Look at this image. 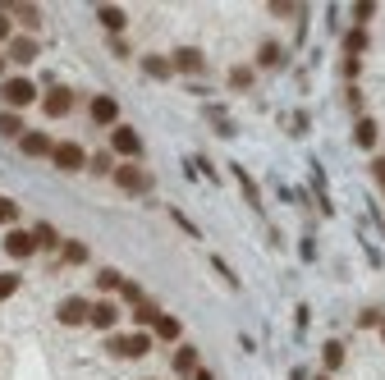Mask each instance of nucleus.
<instances>
[{
  "label": "nucleus",
  "mask_w": 385,
  "mask_h": 380,
  "mask_svg": "<svg viewBox=\"0 0 385 380\" xmlns=\"http://www.w3.org/2000/svg\"><path fill=\"white\" fill-rule=\"evenodd\" d=\"M106 348L115 353V358H147V353H152V335H147V330H133V335H110Z\"/></svg>",
  "instance_id": "f257e3e1"
},
{
  "label": "nucleus",
  "mask_w": 385,
  "mask_h": 380,
  "mask_svg": "<svg viewBox=\"0 0 385 380\" xmlns=\"http://www.w3.org/2000/svg\"><path fill=\"white\" fill-rule=\"evenodd\" d=\"M5 106H14V110H23V106H33L37 101V83L33 78H5Z\"/></svg>",
  "instance_id": "f03ea898"
},
{
  "label": "nucleus",
  "mask_w": 385,
  "mask_h": 380,
  "mask_svg": "<svg viewBox=\"0 0 385 380\" xmlns=\"http://www.w3.org/2000/svg\"><path fill=\"white\" fill-rule=\"evenodd\" d=\"M5 257H14V261L37 257V234L33 229H10V234H5Z\"/></svg>",
  "instance_id": "7ed1b4c3"
},
{
  "label": "nucleus",
  "mask_w": 385,
  "mask_h": 380,
  "mask_svg": "<svg viewBox=\"0 0 385 380\" xmlns=\"http://www.w3.org/2000/svg\"><path fill=\"white\" fill-rule=\"evenodd\" d=\"M110 152H115V156H129V161H138V156H143V138H138V129L120 124V129L110 133Z\"/></svg>",
  "instance_id": "20e7f679"
},
{
  "label": "nucleus",
  "mask_w": 385,
  "mask_h": 380,
  "mask_svg": "<svg viewBox=\"0 0 385 380\" xmlns=\"http://www.w3.org/2000/svg\"><path fill=\"white\" fill-rule=\"evenodd\" d=\"M115 184H120L124 193H147V188H152V174L138 170V165H115Z\"/></svg>",
  "instance_id": "39448f33"
},
{
  "label": "nucleus",
  "mask_w": 385,
  "mask_h": 380,
  "mask_svg": "<svg viewBox=\"0 0 385 380\" xmlns=\"http://www.w3.org/2000/svg\"><path fill=\"white\" fill-rule=\"evenodd\" d=\"M55 316H60V326H88L92 303H88V298H65V303L55 307Z\"/></svg>",
  "instance_id": "423d86ee"
},
{
  "label": "nucleus",
  "mask_w": 385,
  "mask_h": 380,
  "mask_svg": "<svg viewBox=\"0 0 385 380\" xmlns=\"http://www.w3.org/2000/svg\"><path fill=\"white\" fill-rule=\"evenodd\" d=\"M51 161L60 165V170H83V165H88V152H83L78 142H55Z\"/></svg>",
  "instance_id": "0eeeda50"
},
{
  "label": "nucleus",
  "mask_w": 385,
  "mask_h": 380,
  "mask_svg": "<svg viewBox=\"0 0 385 380\" xmlns=\"http://www.w3.org/2000/svg\"><path fill=\"white\" fill-rule=\"evenodd\" d=\"M170 65H175V74H202V69H207V60H202L198 46H179V51L170 55Z\"/></svg>",
  "instance_id": "6e6552de"
},
{
  "label": "nucleus",
  "mask_w": 385,
  "mask_h": 380,
  "mask_svg": "<svg viewBox=\"0 0 385 380\" xmlns=\"http://www.w3.org/2000/svg\"><path fill=\"white\" fill-rule=\"evenodd\" d=\"M42 110L51 115V120H60V115H69V110H74V92H69V87H51V92L42 97Z\"/></svg>",
  "instance_id": "1a4fd4ad"
},
{
  "label": "nucleus",
  "mask_w": 385,
  "mask_h": 380,
  "mask_svg": "<svg viewBox=\"0 0 385 380\" xmlns=\"http://www.w3.org/2000/svg\"><path fill=\"white\" fill-rule=\"evenodd\" d=\"M92 124H101V129L115 124V129H120V101L115 97H92Z\"/></svg>",
  "instance_id": "9d476101"
},
{
  "label": "nucleus",
  "mask_w": 385,
  "mask_h": 380,
  "mask_svg": "<svg viewBox=\"0 0 385 380\" xmlns=\"http://www.w3.org/2000/svg\"><path fill=\"white\" fill-rule=\"evenodd\" d=\"M19 147H23V156H51L55 152V142L46 138V133H33V129L19 138Z\"/></svg>",
  "instance_id": "9b49d317"
},
{
  "label": "nucleus",
  "mask_w": 385,
  "mask_h": 380,
  "mask_svg": "<svg viewBox=\"0 0 385 380\" xmlns=\"http://www.w3.org/2000/svg\"><path fill=\"white\" fill-rule=\"evenodd\" d=\"M115 321H120V307H115V303H92L88 326H97V330H115Z\"/></svg>",
  "instance_id": "f8f14e48"
},
{
  "label": "nucleus",
  "mask_w": 385,
  "mask_h": 380,
  "mask_svg": "<svg viewBox=\"0 0 385 380\" xmlns=\"http://www.w3.org/2000/svg\"><path fill=\"white\" fill-rule=\"evenodd\" d=\"M0 10H5V14H14V19H19L23 28H37V23H42L37 5H19V0H0Z\"/></svg>",
  "instance_id": "ddd939ff"
},
{
  "label": "nucleus",
  "mask_w": 385,
  "mask_h": 380,
  "mask_svg": "<svg viewBox=\"0 0 385 380\" xmlns=\"http://www.w3.org/2000/svg\"><path fill=\"white\" fill-rule=\"evenodd\" d=\"M10 60L14 65H33L37 60V42L33 37H10Z\"/></svg>",
  "instance_id": "4468645a"
},
{
  "label": "nucleus",
  "mask_w": 385,
  "mask_h": 380,
  "mask_svg": "<svg viewBox=\"0 0 385 380\" xmlns=\"http://www.w3.org/2000/svg\"><path fill=\"white\" fill-rule=\"evenodd\" d=\"M97 19H101V28H110V33L120 37V33H124V23H129V14H124L120 5H101V10H97Z\"/></svg>",
  "instance_id": "2eb2a0df"
},
{
  "label": "nucleus",
  "mask_w": 385,
  "mask_h": 380,
  "mask_svg": "<svg viewBox=\"0 0 385 380\" xmlns=\"http://www.w3.org/2000/svg\"><path fill=\"white\" fill-rule=\"evenodd\" d=\"M152 330H156V339H170V344H179V335H184L179 316H165V312L156 316V326H152Z\"/></svg>",
  "instance_id": "dca6fc26"
},
{
  "label": "nucleus",
  "mask_w": 385,
  "mask_h": 380,
  "mask_svg": "<svg viewBox=\"0 0 385 380\" xmlns=\"http://www.w3.org/2000/svg\"><path fill=\"white\" fill-rule=\"evenodd\" d=\"M143 69H147V78H170L175 74V65H170L165 55H143Z\"/></svg>",
  "instance_id": "f3484780"
},
{
  "label": "nucleus",
  "mask_w": 385,
  "mask_h": 380,
  "mask_svg": "<svg viewBox=\"0 0 385 380\" xmlns=\"http://www.w3.org/2000/svg\"><path fill=\"white\" fill-rule=\"evenodd\" d=\"M0 133H5V138H23V120H19V110H0Z\"/></svg>",
  "instance_id": "a211bd4d"
},
{
  "label": "nucleus",
  "mask_w": 385,
  "mask_h": 380,
  "mask_svg": "<svg viewBox=\"0 0 385 380\" xmlns=\"http://www.w3.org/2000/svg\"><path fill=\"white\" fill-rule=\"evenodd\" d=\"M175 371H179V376H193V371H198V348H179V353H175Z\"/></svg>",
  "instance_id": "6ab92c4d"
},
{
  "label": "nucleus",
  "mask_w": 385,
  "mask_h": 380,
  "mask_svg": "<svg viewBox=\"0 0 385 380\" xmlns=\"http://www.w3.org/2000/svg\"><path fill=\"white\" fill-rule=\"evenodd\" d=\"M156 316H161V307H156L152 303V298H143V303H138V307H133V321H138V326H156Z\"/></svg>",
  "instance_id": "aec40b11"
},
{
  "label": "nucleus",
  "mask_w": 385,
  "mask_h": 380,
  "mask_svg": "<svg viewBox=\"0 0 385 380\" xmlns=\"http://www.w3.org/2000/svg\"><path fill=\"white\" fill-rule=\"evenodd\" d=\"M321 362H326V371H340L344 367V344H340V339H330V344L321 348Z\"/></svg>",
  "instance_id": "412c9836"
},
{
  "label": "nucleus",
  "mask_w": 385,
  "mask_h": 380,
  "mask_svg": "<svg viewBox=\"0 0 385 380\" xmlns=\"http://www.w3.org/2000/svg\"><path fill=\"white\" fill-rule=\"evenodd\" d=\"M60 257H65L69 266H83V261H88V248H83V243H74V239H69V243H60Z\"/></svg>",
  "instance_id": "4be33fe9"
},
{
  "label": "nucleus",
  "mask_w": 385,
  "mask_h": 380,
  "mask_svg": "<svg viewBox=\"0 0 385 380\" xmlns=\"http://www.w3.org/2000/svg\"><path fill=\"white\" fill-rule=\"evenodd\" d=\"M344 51H349L353 60H358V51H367V28H353V33L344 37Z\"/></svg>",
  "instance_id": "5701e85b"
},
{
  "label": "nucleus",
  "mask_w": 385,
  "mask_h": 380,
  "mask_svg": "<svg viewBox=\"0 0 385 380\" xmlns=\"http://www.w3.org/2000/svg\"><path fill=\"white\" fill-rule=\"evenodd\" d=\"M353 138H358V147H376V124H372V120H358Z\"/></svg>",
  "instance_id": "b1692460"
},
{
  "label": "nucleus",
  "mask_w": 385,
  "mask_h": 380,
  "mask_svg": "<svg viewBox=\"0 0 385 380\" xmlns=\"http://www.w3.org/2000/svg\"><path fill=\"white\" fill-rule=\"evenodd\" d=\"M37 248H60V234H55V225H37Z\"/></svg>",
  "instance_id": "393cba45"
},
{
  "label": "nucleus",
  "mask_w": 385,
  "mask_h": 380,
  "mask_svg": "<svg viewBox=\"0 0 385 380\" xmlns=\"http://www.w3.org/2000/svg\"><path fill=\"white\" fill-rule=\"evenodd\" d=\"M97 289H106V294H110V289H124L120 271H110V266H106V271H97Z\"/></svg>",
  "instance_id": "a878e982"
},
{
  "label": "nucleus",
  "mask_w": 385,
  "mask_h": 380,
  "mask_svg": "<svg viewBox=\"0 0 385 380\" xmlns=\"http://www.w3.org/2000/svg\"><path fill=\"white\" fill-rule=\"evenodd\" d=\"M14 294H19V275H14V271H0V303L14 298Z\"/></svg>",
  "instance_id": "bb28decb"
},
{
  "label": "nucleus",
  "mask_w": 385,
  "mask_h": 380,
  "mask_svg": "<svg viewBox=\"0 0 385 380\" xmlns=\"http://www.w3.org/2000/svg\"><path fill=\"white\" fill-rule=\"evenodd\" d=\"M285 60V51H280V42H262V65L271 69V65H280Z\"/></svg>",
  "instance_id": "cd10ccee"
},
{
  "label": "nucleus",
  "mask_w": 385,
  "mask_h": 380,
  "mask_svg": "<svg viewBox=\"0 0 385 380\" xmlns=\"http://www.w3.org/2000/svg\"><path fill=\"white\" fill-rule=\"evenodd\" d=\"M230 83H234V87H239V92H243V87H253V69H248V65H239V69H230Z\"/></svg>",
  "instance_id": "c85d7f7f"
},
{
  "label": "nucleus",
  "mask_w": 385,
  "mask_h": 380,
  "mask_svg": "<svg viewBox=\"0 0 385 380\" xmlns=\"http://www.w3.org/2000/svg\"><path fill=\"white\" fill-rule=\"evenodd\" d=\"M92 170H97V174H115V161H110V152H97V156H92Z\"/></svg>",
  "instance_id": "c756f323"
},
{
  "label": "nucleus",
  "mask_w": 385,
  "mask_h": 380,
  "mask_svg": "<svg viewBox=\"0 0 385 380\" xmlns=\"http://www.w3.org/2000/svg\"><path fill=\"white\" fill-rule=\"evenodd\" d=\"M19 220V207H14L10 197H0V225H14Z\"/></svg>",
  "instance_id": "7c9ffc66"
},
{
  "label": "nucleus",
  "mask_w": 385,
  "mask_h": 380,
  "mask_svg": "<svg viewBox=\"0 0 385 380\" xmlns=\"http://www.w3.org/2000/svg\"><path fill=\"white\" fill-rule=\"evenodd\" d=\"M372 14H376V5H372V0H358V5H353V19H358V28H363V23L372 19Z\"/></svg>",
  "instance_id": "2f4dec72"
},
{
  "label": "nucleus",
  "mask_w": 385,
  "mask_h": 380,
  "mask_svg": "<svg viewBox=\"0 0 385 380\" xmlns=\"http://www.w3.org/2000/svg\"><path fill=\"white\" fill-rule=\"evenodd\" d=\"M120 294H124V303H133V307H138V303H143V289H138V284H129V280H124V289H120Z\"/></svg>",
  "instance_id": "473e14b6"
},
{
  "label": "nucleus",
  "mask_w": 385,
  "mask_h": 380,
  "mask_svg": "<svg viewBox=\"0 0 385 380\" xmlns=\"http://www.w3.org/2000/svg\"><path fill=\"white\" fill-rule=\"evenodd\" d=\"M10 37V14H0V42Z\"/></svg>",
  "instance_id": "72a5a7b5"
},
{
  "label": "nucleus",
  "mask_w": 385,
  "mask_h": 380,
  "mask_svg": "<svg viewBox=\"0 0 385 380\" xmlns=\"http://www.w3.org/2000/svg\"><path fill=\"white\" fill-rule=\"evenodd\" d=\"M193 380H216V376H211L207 367H198V371H193Z\"/></svg>",
  "instance_id": "f704fd0d"
},
{
  "label": "nucleus",
  "mask_w": 385,
  "mask_h": 380,
  "mask_svg": "<svg viewBox=\"0 0 385 380\" xmlns=\"http://www.w3.org/2000/svg\"><path fill=\"white\" fill-rule=\"evenodd\" d=\"M376 179H381V184H385V156H381V161H376Z\"/></svg>",
  "instance_id": "c9c22d12"
},
{
  "label": "nucleus",
  "mask_w": 385,
  "mask_h": 380,
  "mask_svg": "<svg viewBox=\"0 0 385 380\" xmlns=\"http://www.w3.org/2000/svg\"><path fill=\"white\" fill-rule=\"evenodd\" d=\"M381 339H385V321H381Z\"/></svg>",
  "instance_id": "e433bc0d"
},
{
  "label": "nucleus",
  "mask_w": 385,
  "mask_h": 380,
  "mask_svg": "<svg viewBox=\"0 0 385 380\" xmlns=\"http://www.w3.org/2000/svg\"><path fill=\"white\" fill-rule=\"evenodd\" d=\"M0 74H5V60H0Z\"/></svg>",
  "instance_id": "4c0bfd02"
},
{
  "label": "nucleus",
  "mask_w": 385,
  "mask_h": 380,
  "mask_svg": "<svg viewBox=\"0 0 385 380\" xmlns=\"http://www.w3.org/2000/svg\"><path fill=\"white\" fill-rule=\"evenodd\" d=\"M317 380H330V376H317Z\"/></svg>",
  "instance_id": "58836bf2"
}]
</instances>
